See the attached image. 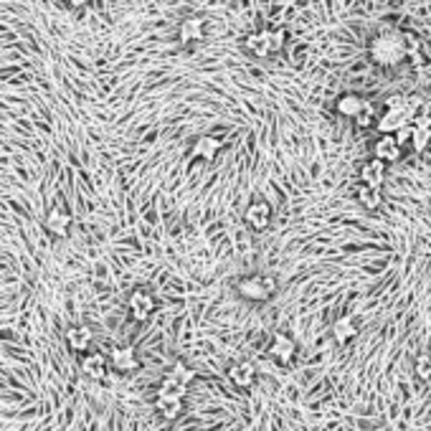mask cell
I'll return each mask as SVG.
<instances>
[{
  "instance_id": "obj_6",
  "label": "cell",
  "mask_w": 431,
  "mask_h": 431,
  "mask_svg": "<svg viewBox=\"0 0 431 431\" xmlns=\"http://www.w3.org/2000/svg\"><path fill=\"white\" fill-rule=\"evenodd\" d=\"M127 307H130V315H132V320L137 322H145L150 315L155 313V299L152 294H148L145 290H134L127 299Z\"/></svg>"
},
{
  "instance_id": "obj_25",
  "label": "cell",
  "mask_w": 431,
  "mask_h": 431,
  "mask_svg": "<svg viewBox=\"0 0 431 431\" xmlns=\"http://www.w3.org/2000/svg\"><path fill=\"white\" fill-rule=\"evenodd\" d=\"M386 109L403 112V114H406V94H391V97L386 99Z\"/></svg>"
},
{
  "instance_id": "obj_28",
  "label": "cell",
  "mask_w": 431,
  "mask_h": 431,
  "mask_svg": "<svg viewBox=\"0 0 431 431\" xmlns=\"http://www.w3.org/2000/svg\"><path fill=\"white\" fill-rule=\"evenodd\" d=\"M64 3H67L69 8H82L84 3H87V0H64Z\"/></svg>"
},
{
  "instance_id": "obj_18",
  "label": "cell",
  "mask_w": 431,
  "mask_h": 431,
  "mask_svg": "<svg viewBox=\"0 0 431 431\" xmlns=\"http://www.w3.org/2000/svg\"><path fill=\"white\" fill-rule=\"evenodd\" d=\"M69 226H71V216L64 209H51L46 213V229L51 231L53 236H67Z\"/></svg>"
},
{
  "instance_id": "obj_1",
  "label": "cell",
  "mask_w": 431,
  "mask_h": 431,
  "mask_svg": "<svg viewBox=\"0 0 431 431\" xmlns=\"http://www.w3.org/2000/svg\"><path fill=\"white\" fill-rule=\"evenodd\" d=\"M368 53H371L373 64H378V67H386V69L388 67H398L401 61L409 59L403 30H396V28L380 30L378 36H373Z\"/></svg>"
},
{
  "instance_id": "obj_5",
  "label": "cell",
  "mask_w": 431,
  "mask_h": 431,
  "mask_svg": "<svg viewBox=\"0 0 431 431\" xmlns=\"http://www.w3.org/2000/svg\"><path fill=\"white\" fill-rule=\"evenodd\" d=\"M206 28H209V23H206L203 15H191V18H186L178 26V41L183 46L201 44L203 38H206Z\"/></svg>"
},
{
  "instance_id": "obj_22",
  "label": "cell",
  "mask_w": 431,
  "mask_h": 431,
  "mask_svg": "<svg viewBox=\"0 0 431 431\" xmlns=\"http://www.w3.org/2000/svg\"><path fill=\"white\" fill-rule=\"evenodd\" d=\"M414 127V125H411ZM431 142V130H421V127H414V132H411V148H414V152H424L426 148H429Z\"/></svg>"
},
{
  "instance_id": "obj_14",
  "label": "cell",
  "mask_w": 431,
  "mask_h": 431,
  "mask_svg": "<svg viewBox=\"0 0 431 431\" xmlns=\"http://www.w3.org/2000/svg\"><path fill=\"white\" fill-rule=\"evenodd\" d=\"M112 368H117L119 373H130L134 368H140V360H137V353L134 348H114L109 355Z\"/></svg>"
},
{
  "instance_id": "obj_17",
  "label": "cell",
  "mask_w": 431,
  "mask_h": 431,
  "mask_svg": "<svg viewBox=\"0 0 431 431\" xmlns=\"http://www.w3.org/2000/svg\"><path fill=\"white\" fill-rule=\"evenodd\" d=\"M163 380H165V383H170V386L183 388V391H186V388L195 380V371H193V368H188L186 363H175L170 371L165 373Z\"/></svg>"
},
{
  "instance_id": "obj_13",
  "label": "cell",
  "mask_w": 431,
  "mask_h": 431,
  "mask_svg": "<svg viewBox=\"0 0 431 431\" xmlns=\"http://www.w3.org/2000/svg\"><path fill=\"white\" fill-rule=\"evenodd\" d=\"M218 150H221V140H218V137H211V134H201V137H198V140L193 142L191 157H201V160L211 163V160H216Z\"/></svg>"
},
{
  "instance_id": "obj_15",
  "label": "cell",
  "mask_w": 431,
  "mask_h": 431,
  "mask_svg": "<svg viewBox=\"0 0 431 431\" xmlns=\"http://www.w3.org/2000/svg\"><path fill=\"white\" fill-rule=\"evenodd\" d=\"M403 125H411L409 117H406L403 112H394V109H386L376 119V127H378L380 134H394L396 130H401Z\"/></svg>"
},
{
  "instance_id": "obj_3",
  "label": "cell",
  "mask_w": 431,
  "mask_h": 431,
  "mask_svg": "<svg viewBox=\"0 0 431 431\" xmlns=\"http://www.w3.org/2000/svg\"><path fill=\"white\" fill-rule=\"evenodd\" d=\"M183 398H186V391H183V388H175L163 380L155 396V409L160 411L168 421H175V419L183 414Z\"/></svg>"
},
{
  "instance_id": "obj_26",
  "label": "cell",
  "mask_w": 431,
  "mask_h": 431,
  "mask_svg": "<svg viewBox=\"0 0 431 431\" xmlns=\"http://www.w3.org/2000/svg\"><path fill=\"white\" fill-rule=\"evenodd\" d=\"M411 132H414V127H411V125H403L401 130H396V132H394V140L398 142V148L409 145V142H411Z\"/></svg>"
},
{
  "instance_id": "obj_16",
  "label": "cell",
  "mask_w": 431,
  "mask_h": 431,
  "mask_svg": "<svg viewBox=\"0 0 431 431\" xmlns=\"http://www.w3.org/2000/svg\"><path fill=\"white\" fill-rule=\"evenodd\" d=\"M91 340H94V333H91L89 327L74 325L67 330V345L71 350H76V353H84L91 345Z\"/></svg>"
},
{
  "instance_id": "obj_27",
  "label": "cell",
  "mask_w": 431,
  "mask_h": 431,
  "mask_svg": "<svg viewBox=\"0 0 431 431\" xmlns=\"http://www.w3.org/2000/svg\"><path fill=\"white\" fill-rule=\"evenodd\" d=\"M403 36H406V53H409V56H416L419 49H421L419 38L414 36V33H403Z\"/></svg>"
},
{
  "instance_id": "obj_19",
  "label": "cell",
  "mask_w": 431,
  "mask_h": 431,
  "mask_svg": "<svg viewBox=\"0 0 431 431\" xmlns=\"http://www.w3.org/2000/svg\"><path fill=\"white\" fill-rule=\"evenodd\" d=\"M363 105H365V99L360 97V94H342V97L335 102V109H337V114H342V117L355 119V114L363 109Z\"/></svg>"
},
{
  "instance_id": "obj_20",
  "label": "cell",
  "mask_w": 431,
  "mask_h": 431,
  "mask_svg": "<svg viewBox=\"0 0 431 431\" xmlns=\"http://www.w3.org/2000/svg\"><path fill=\"white\" fill-rule=\"evenodd\" d=\"M358 335V327L355 322H353V317L350 315H345V317H337V322L333 325V337L340 345H345V342H350L353 337Z\"/></svg>"
},
{
  "instance_id": "obj_2",
  "label": "cell",
  "mask_w": 431,
  "mask_h": 431,
  "mask_svg": "<svg viewBox=\"0 0 431 431\" xmlns=\"http://www.w3.org/2000/svg\"><path fill=\"white\" fill-rule=\"evenodd\" d=\"M284 30H256L252 36H246V49L254 53V56H259V59H267L272 53L282 51L284 49Z\"/></svg>"
},
{
  "instance_id": "obj_9",
  "label": "cell",
  "mask_w": 431,
  "mask_h": 431,
  "mask_svg": "<svg viewBox=\"0 0 431 431\" xmlns=\"http://www.w3.org/2000/svg\"><path fill=\"white\" fill-rule=\"evenodd\" d=\"M294 353H297V345H294V340H292L290 335L276 333L274 337H272V348H269V355L274 358V360H279V363L287 365V363H292Z\"/></svg>"
},
{
  "instance_id": "obj_24",
  "label": "cell",
  "mask_w": 431,
  "mask_h": 431,
  "mask_svg": "<svg viewBox=\"0 0 431 431\" xmlns=\"http://www.w3.org/2000/svg\"><path fill=\"white\" fill-rule=\"evenodd\" d=\"M416 376L421 380H431V355L429 353L416 358Z\"/></svg>"
},
{
  "instance_id": "obj_23",
  "label": "cell",
  "mask_w": 431,
  "mask_h": 431,
  "mask_svg": "<svg viewBox=\"0 0 431 431\" xmlns=\"http://www.w3.org/2000/svg\"><path fill=\"white\" fill-rule=\"evenodd\" d=\"M376 119H378V112H376V107H373L371 102H365L363 109H360L355 114V125L363 127V130H365V127H373V125H376Z\"/></svg>"
},
{
  "instance_id": "obj_7",
  "label": "cell",
  "mask_w": 431,
  "mask_h": 431,
  "mask_svg": "<svg viewBox=\"0 0 431 431\" xmlns=\"http://www.w3.org/2000/svg\"><path fill=\"white\" fill-rule=\"evenodd\" d=\"M386 175H388V165L376 160V157H371V160L363 163V168H360V183H363V186L380 188L386 183Z\"/></svg>"
},
{
  "instance_id": "obj_8",
  "label": "cell",
  "mask_w": 431,
  "mask_h": 431,
  "mask_svg": "<svg viewBox=\"0 0 431 431\" xmlns=\"http://www.w3.org/2000/svg\"><path fill=\"white\" fill-rule=\"evenodd\" d=\"M373 157L380 160V163H396L398 157H401V148H398V142L394 140V134H380L376 145H373Z\"/></svg>"
},
{
  "instance_id": "obj_21",
  "label": "cell",
  "mask_w": 431,
  "mask_h": 431,
  "mask_svg": "<svg viewBox=\"0 0 431 431\" xmlns=\"http://www.w3.org/2000/svg\"><path fill=\"white\" fill-rule=\"evenodd\" d=\"M358 203H360V206H365L368 211L378 209L380 203H383V193H380V188L360 186V188H358Z\"/></svg>"
},
{
  "instance_id": "obj_10",
  "label": "cell",
  "mask_w": 431,
  "mask_h": 431,
  "mask_svg": "<svg viewBox=\"0 0 431 431\" xmlns=\"http://www.w3.org/2000/svg\"><path fill=\"white\" fill-rule=\"evenodd\" d=\"M82 371L91 380H105L107 373H109V363H107V358L102 353H87L82 358Z\"/></svg>"
},
{
  "instance_id": "obj_11",
  "label": "cell",
  "mask_w": 431,
  "mask_h": 431,
  "mask_svg": "<svg viewBox=\"0 0 431 431\" xmlns=\"http://www.w3.org/2000/svg\"><path fill=\"white\" fill-rule=\"evenodd\" d=\"M269 221H272V206L267 201H254L246 209V223L254 231H264L269 226Z\"/></svg>"
},
{
  "instance_id": "obj_12",
  "label": "cell",
  "mask_w": 431,
  "mask_h": 431,
  "mask_svg": "<svg viewBox=\"0 0 431 431\" xmlns=\"http://www.w3.org/2000/svg\"><path fill=\"white\" fill-rule=\"evenodd\" d=\"M229 380L234 383V386H238V388L254 386V380H256V368H254V363H249V360L234 363L229 368Z\"/></svg>"
},
{
  "instance_id": "obj_4",
  "label": "cell",
  "mask_w": 431,
  "mask_h": 431,
  "mask_svg": "<svg viewBox=\"0 0 431 431\" xmlns=\"http://www.w3.org/2000/svg\"><path fill=\"white\" fill-rule=\"evenodd\" d=\"M236 290H238V294L244 299H249V302H267L276 292V282L272 276L254 274V276H244V279L236 284Z\"/></svg>"
}]
</instances>
